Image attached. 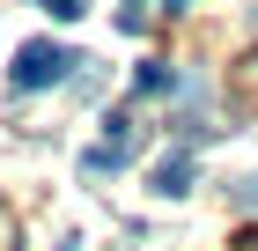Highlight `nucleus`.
<instances>
[{
  "instance_id": "423d86ee",
  "label": "nucleus",
  "mask_w": 258,
  "mask_h": 251,
  "mask_svg": "<svg viewBox=\"0 0 258 251\" xmlns=\"http://www.w3.org/2000/svg\"><path fill=\"white\" fill-rule=\"evenodd\" d=\"M243 199H251V207H258V177H251V185H243Z\"/></svg>"
},
{
  "instance_id": "f03ea898",
  "label": "nucleus",
  "mask_w": 258,
  "mask_h": 251,
  "mask_svg": "<svg viewBox=\"0 0 258 251\" xmlns=\"http://www.w3.org/2000/svg\"><path fill=\"white\" fill-rule=\"evenodd\" d=\"M148 185H155V192H170V199H177V192H192V155H184V148H177V155H162Z\"/></svg>"
},
{
  "instance_id": "39448f33",
  "label": "nucleus",
  "mask_w": 258,
  "mask_h": 251,
  "mask_svg": "<svg viewBox=\"0 0 258 251\" xmlns=\"http://www.w3.org/2000/svg\"><path fill=\"white\" fill-rule=\"evenodd\" d=\"M184 8H192V0H162V15H184Z\"/></svg>"
},
{
  "instance_id": "7ed1b4c3",
  "label": "nucleus",
  "mask_w": 258,
  "mask_h": 251,
  "mask_svg": "<svg viewBox=\"0 0 258 251\" xmlns=\"http://www.w3.org/2000/svg\"><path fill=\"white\" fill-rule=\"evenodd\" d=\"M170 81H177V74H170L162 59H140V67H133V96H162Z\"/></svg>"
},
{
  "instance_id": "f257e3e1",
  "label": "nucleus",
  "mask_w": 258,
  "mask_h": 251,
  "mask_svg": "<svg viewBox=\"0 0 258 251\" xmlns=\"http://www.w3.org/2000/svg\"><path fill=\"white\" fill-rule=\"evenodd\" d=\"M74 67H89V59H74L67 44H52V37H30L15 52V67H8V81H15V96H37V89H52V81H67Z\"/></svg>"
},
{
  "instance_id": "20e7f679",
  "label": "nucleus",
  "mask_w": 258,
  "mask_h": 251,
  "mask_svg": "<svg viewBox=\"0 0 258 251\" xmlns=\"http://www.w3.org/2000/svg\"><path fill=\"white\" fill-rule=\"evenodd\" d=\"M37 8H44L52 22H81V15H89V0H37Z\"/></svg>"
},
{
  "instance_id": "0eeeda50",
  "label": "nucleus",
  "mask_w": 258,
  "mask_h": 251,
  "mask_svg": "<svg viewBox=\"0 0 258 251\" xmlns=\"http://www.w3.org/2000/svg\"><path fill=\"white\" fill-rule=\"evenodd\" d=\"M133 8H140V0H133Z\"/></svg>"
}]
</instances>
